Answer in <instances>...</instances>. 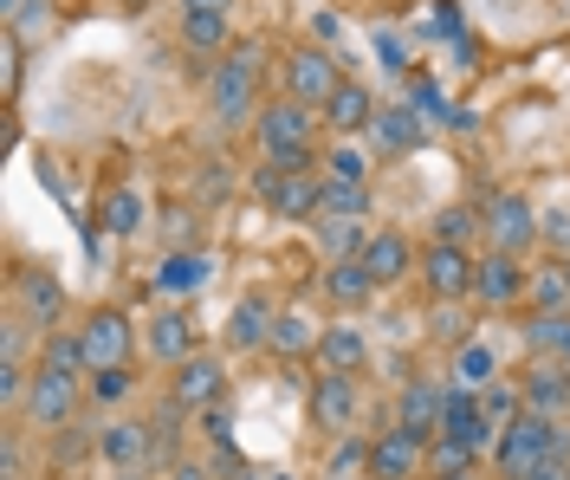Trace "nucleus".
<instances>
[{"instance_id":"nucleus-32","label":"nucleus","mask_w":570,"mask_h":480,"mask_svg":"<svg viewBox=\"0 0 570 480\" xmlns=\"http://www.w3.org/2000/svg\"><path fill=\"white\" fill-rule=\"evenodd\" d=\"M318 215H337V222H370V188L324 183V208H318Z\"/></svg>"},{"instance_id":"nucleus-28","label":"nucleus","mask_w":570,"mask_h":480,"mask_svg":"<svg viewBox=\"0 0 570 480\" xmlns=\"http://www.w3.org/2000/svg\"><path fill=\"white\" fill-rule=\"evenodd\" d=\"M454 376H461V390H487V383H499V357H493V344L466 337L461 357H454Z\"/></svg>"},{"instance_id":"nucleus-17","label":"nucleus","mask_w":570,"mask_h":480,"mask_svg":"<svg viewBox=\"0 0 570 480\" xmlns=\"http://www.w3.org/2000/svg\"><path fill=\"white\" fill-rule=\"evenodd\" d=\"M324 208V183L312 176V169H285L279 188H273V215L279 222H318Z\"/></svg>"},{"instance_id":"nucleus-27","label":"nucleus","mask_w":570,"mask_h":480,"mask_svg":"<svg viewBox=\"0 0 570 480\" xmlns=\"http://www.w3.org/2000/svg\"><path fill=\"white\" fill-rule=\"evenodd\" d=\"M525 344L538 357H551V364H570V312H538L525 325Z\"/></svg>"},{"instance_id":"nucleus-6","label":"nucleus","mask_w":570,"mask_h":480,"mask_svg":"<svg viewBox=\"0 0 570 480\" xmlns=\"http://www.w3.org/2000/svg\"><path fill=\"white\" fill-rule=\"evenodd\" d=\"M473 280H480V259L466 254V247H428L422 254V286L434 305H461V298H473Z\"/></svg>"},{"instance_id":"nucleus-45","label":"nucleus","mask_w":570,"mask_h":480,"mask_svg":"<svg viewBox=\"0 0 570 480\" xmlns=\"http://www.w3.org/2000/svg\"><path fill=\"white\" fill-rule=\"evenodd\" d=\"M351 468H370V448H363V442H337V454H331V474H351Z\"/></svg>"},{"instance_id":"nucleus-52","label":"nucleus","mask_w":570,"mask_h":480,"mask_svg":"<svg viewBox=\"0 0 570 480\" xmlns=\"http://www.w3.org/2000/svg\"><path fill=\"white\" fill-rule=\"evenodd\" d=\"M124 7H149V0H124Z\"/></svg>"},{"instance_id":"nucleus-49","label":"nucleus","mask_w":570,"mask_h":480,"mask_svg":"<svg viewBox=\"0 0 570 480\" xmlns=\"http://www.w3.org/2000/svg\"><path fill=\"white\" fill-rule=\"evenodd\" d=\"M181 13H227V0H181Z\"/></svg>"},{"instance_id":"nucleus-19","label":"nucleus","mask_w":570,"mask_h":480,"mask_svg":"<svg viewBox=\"0 0 570 480\" xmlns=\"http://www.w3.org/2000/svg\"><path fill=\"white\" fill-rule=\"evenodd\" d=\"M273 325H279V312L253 293V298L234 305V319H227V344H234V351H266V344H273Z\"/></svg>"},{"instance_id":"nucleus-10","label":"nucleus","mask_w":570,"mask_h":480,"mask_svg":"<svg viewBox=\"0 0 570 480\" xmlns=\"http://www.w3.org/2000/svg\"><path fill=\"white\" fill-rule=\"evenodd\" d=\"M78 415V376H59V370L39 364V376L27 383V422L33 429H66Z\"/></svg>"},{"instance_id":"nucleus-46","label":"nucleus","mask_w":570,"mask_h":480,"mask_svg":"<svg viewBox=\"0 0 570 480\" xmlns=\"http://www.w3.org/2000/svg\"><path fill=\"white\" fill-rule=\"evenodd\" d=\"M0 396H7V403H20V396H27V376H20L13 357H0Z\"/></svg>"},{"instance_id":"nucleus-24","label":"nucleus","mask_w":570,"mask_h":480,"mask_svg":"<svg viewBox=\"0 0 570 480\" xmlns=\"http://www.w3.org/2000/svg\"><path fill=\"white\" fill-rule=\"evenodd\" d=\"M363 266H370V280H376V286H395V280H409V241H402V234H370V247H363Z\"/></svg>"},{"instance_id":"nucleus-47","label":"nucleus","mask_w":570,"mask_h":480,"mask_svg":"<svg viewBox=\"0 0 570 480\" xmlns=\"http://www.w3.org/2000/svg\"><path fill=\"white\" fill-rule=\"evenodd\" d=\"M376 52H383V72L402 78V39H395V33H376Z\"/></svg>"},{"instance_id":"nucleus-2","label":"nucleus","mask_w":570,"mask_h":480,"mask_svg":"<svg viewBox=\"0 0 570 480\" xmlns=\"http://www.w3.org/2000/svg\"><path fill=\"white\" fill-rule=\"evenodd\" d=\"M318 124L324 117H312V105L273 98V105H259V117H253V137H259V149H266V163H279V169H312Z\"/></svg>"},{"instance_id":"nucleus-39","label":"nucleus","mask_w":570,"mask_h":480,"mask_svg":"<svg viewBox=\"0 0 570 480\" xmlns=\"http://www.w3.org/2000/svg\"><path fill=\"white\" fill-rule=\"evenodd\" d=\"M363 176H370V163H363V149L356 144H337L331 156H324V183H356L363 188Z\"/></svg>"},{"instance_id":"nucleus-21","label":"nucleus","mask_w":570,"mask_h":480,"mask_svg":"<svg viewBox=\"0 0 570 480\" xmlns=\"http://www.w3.org/2000/svg\"><path fill=\"white\" fill-rule=\"evenodd\" d=\"M370 293H376V280H370L363 254L356 259H331V266H324V298H331V305L356 312V305H370Z\"/></svg>"},{"instance_id":"nucleus-35","label":"nucleus","mask_w":570,"mask_h":480,"mask_svg":"<svg viewBox=\"0 0 570 480\" xmlns=\"http://www.w3.org/2000/svg\"><path fill=\"white\" fill-rule=\"evenodd\" d=\"M473 234H487V227H480V208H441V215H434V241H441V247H466Z\"/></svg>"},{"instance_id":"nucleus-53","label":"nucleus","mask_w":570,"mask_h":480,"mask_svg":"<svg viewBox=\"0 0 570 480\" xmlns=\"http://www.w3.org/2000/svg\"><path fill=\"white\" fill-rule=\"evenodd\" d=\"M564 273H570V259H564Z\"/></svg>"},{"instance_id":"nucleus-8","label":"nucleus","mask_w":570,"mask_h":480,"mask_svg":"<svg viewBox=\"0 0 570 480\" xmlns=\"http://www.w3.org/2000/svg\"><path fill=\"white\" fill-rule=\"evenodd\" d=\"M220 390H227V370L214 351H195L188 364H176V383H169V403L188 409V415H208L220 403Z\"/></svg>"},{"instance_id":"nucleus-30","label":"nucleus","mask_w":570,"mask_h":480,"mask_svg":"<svg viewBox=\"0 0 570 480\" xmlns=\"http://www.w3.org/2000/svg\"><path fill=\"white\" fill-rule=\"evenodd\" d=\"M318 241H324V254L331 259H356L363 247H370V234H363V222H337V215H318Z\"/></svg>"},{"instance_id":"nucleus-50","label":"nucleus","mask_w":570,"mask_h":480,"mask_svg":"<svg viewBox=\"0 0 570 480\" xmlns=\"http://www.w3.org/2000/svg\"><path fill=\"white\" fill-rule=\"evenodd\" d=\"M169 480H208V468H195V461H176V468H169Z\"/></svg>"},{"instance_id":"nucleus-4","label":"nucleus","mask_w":570,"mask_h":480,"mask_svg":"<svg viewBox=\"0 0 570 480\" xmlns=\"http://www.w3.org/2000/svg\"><path fill=\"white\" fill-rule=\"evenodd\" d=\"M480 227H487L493 254H519V259H525L538 247V227H544V215H538L519 188H499L493 202L480 208Z\"/></svg>"},{"instance_id":"nucleus-23","label":"nucleus","mask_w":570,"mask_h":480,"mask_svg":"<svg viewBox=\"0 0 570 480\" xmlns=\"http://www.w3.org/2000/svg\"><path fill=\"white\" fill-rule=\"evenodd\" d=\"M370 137L390 149V156H409V149H422V117L409 111V105H390V111H376Z\"/></svg>"},{"instance_id":"nucleus-3","label":"nucleus","mask_w":570,"mask_h":480,"mask_svg":"<svg viewBox=\"0 0 570 480\" xmlns=\"http://www.w3.org/2000/svg\"><path fill=\"white\" fill-rule=\"evenodd\" d=\"M551 442H558V422L551 415H512L505 429H499V442H493V468H499V480H525L551 454Z\"/></svg>"},{"instance_id":"nucleus-13","label":"nucleus","mask_w":570,"mask_h":480,"mask_svg":"<svg viewBox=\"0 0 570 480\" xmlns=\"http://www.w3.org/2000/svg\"><path fill=\"white\" fill-rule=\"evenodd\" d=\"M519 396L532 415H551V422H564L570 415V364H551V357H538L525 370V383H519Z\"/></svg>"},{"instance_id":"nucleus-44","label":"nucleus","mask_w":570,"mask_h":480,"mask_svg":"<svg viewBox=\"0 0 570 480\" xmlns=\"http://www.w3.org/2000/svg\"><path fill=\"white\" fill-rule=\"evenodd\" d=\"M91 396H98V403H124V396H130V370H98V376H91Z\"/></svg>"},{"instance_id":"nucleus-41","label":"nucleus","mask_w":570,"mask_h":480,"mask_svg":"<svg viewBox=\"0 0 570 480\" xmlns=\"http://www.w3.org/2000/svg\"><path fill=\"white\" fill-rule=\"evenodd\" d=\"M525 480H570V429H558V442H551V454L538 461Z\"/></svg>"},{"instance_id":"nucleus-33","label":"nucleus","mask_w":570,"mask_h":480,"mask_svg":"<svg viewBox=\"0 0 570 480\" xmlns=\"http://www.w3.org/2000/svg\"><path fill=\"white\" fill-rule=\"evenodd\" d=\"M181 39L195 52H227V13H181Z\"/></svg>"},{"instance_id":"nucleus-31","label":"nucleus","mask_w":570,"mask_h":480,"mask_svg":"<svg viewBox=\"0 0 570 480\" xmlns=\"http://www.w3.org/2000/svg\"><path fill=\"white\" fill-rule=\"evenodd\" d=\"M532 305H538V312H570V273H564V259L538 266V280H532Z\"/></svg>"},{"instance_id":"nucleus-1","label":"nucleus","mask_w":570,"mask_h":480,"mask_svg":"<svg viewBox=\"0 0 570 480\" xmlns=\"http://www.w3.org/2000/svg\"><path fill=\"white\" fill-rule=\"evenodd\" d=\"M259 66H266V52L240 39V46L220 52V66L208 72V111L220 130H240L247 117H259Z\"/></svg>"},{"instance_id":"nucleus-54","label":"nucleus","mask_w":570,"mask_h":480,"mask_svg":"<svg viewBox=\"0 0 570 480\" xmlns=\"http://www.w3.org/2000/svg\"><path fill=\"white\" fill-rule=\"evenodd\" d=\"M273 480H285V474H273Z\"/></svg>"},{"instance_id":"nucleus-5","label":"nucleus","mask_w":570,"mask_h":480,"mask_svg":"<svg viewBox=\"0 0 570 480\" xmlns=\"http://www.w3.org/2000/svg\"><path fill=\"white\" fill-rule=\"evenodd\" d=\"M337 85H344V72H337V59H331L324 46H298V52H285V98H292V105L324 111Z\"/></svg>"},{"instance_id":"nucleus-14","label":"nucleus","mask_w":570,"mask_h":480,"mask_svg":"<svg viewBox=\"0 0 570 480\" xmlns=\"http://www.w3.org/2000/svg\"><path fill=\"white\" fill-rule=\"evenodd\" d=\"M441 409H448V390H441V383H428V376H415V383L402 390V409H395V429H409V435H422V442H434V435H441Z\"/></svg>"},{"instance_id":"nucleus-15","label":"nucleus","mask_w":570,"mask_h":480,"mask_svg":"<svg viewBox=\"0 0 570 480\" xmlns=\"http://www.w3.org/2000/svg\"><path fill=\"white\" fill-rule=\"evenodd\" d=\"M98 454L110 468L137 474L142 461H156V435H149V422H110V429H98Z\"/></svg>"},{"instance_id":"nucleus-37","label":"nucleus","mask_w":570,"mask_h":480,"mask_svg":"<svg viewBox=\"0 0 570 480\" xmlns=\"http://www.w3.org/2000/svg\"><path fill=\"white\" fill-rule=\"evenodd\" d=\"M480 415H487L493 429H505L512 415H525V396H519L512 383H487V390H480Z\"/></svg>"},{"instance_id":"nucleus-26","label":"nucleus","mask_w":570,"mask_h":480,"mask_svg":"<svg viewBox=\"0 0 570 480\" xmlns=\"http://www.w3.org/2000/svg\"><path fill=\"white\" fill-rule=\"evenodd\" d=\"M98 222H105L110 241H130V234H142V222H149V208H142L137 188H110L105 208H98Z\"/></svg>"},{"instance_id":"nucleus-18","label":"nucleus","mask_w":570,"mask_h":480,"mask_svg":"<svg viewBox=\"0 0 570 480\" xmlns=\"http://www.w3.org/2000/svg\"><path fill=\"white\" fill-rule=\"evenodd\" d=\"M208 280H214V254H208V247H195V254H169V259H163L156 293H163V298H188V293H202Z\"/></svg>"},{"instance_id":"nucleus-11","label":"nucleus","mask_w":570,"mask_h":480,"mask_svg":"<svg viewBox=\"0 0 570 480\" xmlns=\"http://www.w3.org/2000/svg\"><path fill=\"white\" fill-rule=\"evenodd\" d=\"M525 293H532V273H525V259H519V254H487V259H480L473 298H480L487 312H505V305H519Z\"/></svg>"},{"instance_id":"nucleus-36","label":"nucleus","mask_w":570,"mask_h":480,"mask_svg":"<svg viewBox=\"0 0 570 480\" xmlns=\"http://www.w3.org/2000/svg\"><path fill=\"white\" fill-rule=\"evenodd\" d=\"M46 370H59V376H91V364H85V344H78V332L46 337Z\"/></svg>"},{"instance_id":"nucleus-40","label":"nucleus","mask_w":570,"mask_h":480,"mask_svg":"<svg viewBox=\"0 0 570 480\" xmlns=\"http://www.w3.org/2000/svg\"><path fill=\"white\" fill-rule=\"evenodd\" d=\"M402 105H409L415 117H434V124H448V130H454V105H441V91H434L428 78H415V85H409V98H402Z\"/></svg>"},{"instance_id":"nucleus-25","label":"nucleus","mask_w":570,"mask_h":480,"mask_svg":"<svg viewBox=\"0 0 570 480\" xmlns=\"http://www.w3.org/2000/svg\"><path fill=\"white\" fill-rule=\"evenodd\" d=\"M318 344H324V332L305 319V312H279V325H273V344H266V351L285 357V364H298V357H305V351H318Z\"/></svg>"},{"instance_id":"nucleus-48","label":"nucleus","mask_w":570,"mask_h":480,"mask_svg":"<svg viewBox=\"0 0 570 480\" xmlns=\"http://www.w3.org/2000/svg\"><path fill=\"white\" fill-rule=\"evenodd\" d=\"M0 474H7V480H20V448H13V442L0 448Z\"/></svg>"},{"instance_id":"nucleus-43","label":"nucleus","mask_w":570,"mask_h":480,"mask_svg":"<svg viewBox=\"0 0 570 480\" xmlns=\"http://www.w3.org/2000/svg\"><path fill=\"white\" fill-rule=\"evenodd\" d=\"M538 241H544L558 259H570V208H551V215H544V227H538Z\"/></svg>"},{"instance_id":"nucleus-51","label":"nucleus","mask_w":570,"mask_h":480,"mask_svg":"<svg viewBox=\"0 0 570 480\" xmlns=\"http://www.w3.org/2000/svg\"><path fill=\"white\" fill-rule=\"evenodd\" d=\"M441 480H473V468H466V474H441Z\"/></svg>"},{"instance_id":"nucleus-38","label":"nucleus","mask_w":570,"mask_h":480,"mask_svg":"<svg viewBox=\"0 0 570 480\" xmlns=\"http://www.w3.org/2000/svg\"><path fill=\"white\" fill-rule=\"evenodd\" d=\"M202 222H195V208H163V241H169V254H195L202 241Z\"/></svg>"},{"instance_id":"nucleus-9","label":"nucleus","mask_w":570,"mask_h":480,"mask_svg":"<svg viewBox=\"0 0 570 480\" xmlns=\"http://www.w3.org/2000/svg\"><path fill=\"white\" fill-rule=\"evenodd\" d=\"M305 409H312V429H324V435H344L356 422V376H344V370H324V376H312V396H305Z\"/></svg>"},{"instance_id":"nucleus-16","label":"nucleus","mask_w":570,"mask_h":480,"mask_svg":"<svg viewBox=\"0 0 570 480\" xmlns=\"http://www.w3.org/2000/svg\"><path fill=\"white\" fill-rule=\"evenodd\" d=\"M376 111H383V105L370 98V85H356V78H344V85L331 91V105H324L318 117L331 124V130H337V137H356V130H370V124H376Z\"/></svg>"},{"instance_id":"nucleus-12","label":"nucleus","mask_w":570,"mask_h":480,"mask_svg":"<svg viewBox=\"0 0 570 480\" xmlns=\"http://www.w3.org/2000/svg\"><path fill=\"white\" fill-rule=\"evenodd\" d=\"M370 480H428V442L390 429L383 442H370Z\"/></svg>"},{"instance_id":"nucleus-22","label":"nucleus","mask_w":570,"mask_h":480,"mask_svg":"<svg viewBox=\"0 0 570 480\" xmlns=\"http://www.w3.org/2000/svg\"><path fill=\"white\" fill-rule=\"evenodd\" d=\"M363 357H370V337H363V325H324V344H318V364L324 370H344V376H356V370H363Z\"/></svg>"},{"instance_id":"nucleus-34","label":"nucleus","mask_w":570,"mask_h":480,"mask_svg":"<svg viewBox=\"0 0 570 480\" xmlns=\"http://www.w3.org/2000/svg\"><path fill=\"white\" fill-rule=\"evenodd\" d=\"M473 461H480V454H473L466 442H454V435H434V442H428V480H441V474H466Z\"/></svg>"},{"instance_id":"nucleus-7","label":"nucleus","mask_w":570,"mask_h":480,"mask_svg":"<svg viewBox=\"0 0 570 480\" xmlns=\"http://www.w3.org/2000/svg\"><path fill=\"white\" fill-rule=\"evenodd\" d=\"M78 344H85L91 376H98V370H130V344H137V332H130L124 312H91V319L78 325Z\"/></svg>"},{"instance_id":"nucleus-42","label":"nucleus","mask_w":570,"mask_h":480,"mask_svg":"<svg viewBox=\"0 0 570 480\" xmlns=\"http://www.w3.org/2000/svg\"><path fill=\"white\" fill-rule=\"evenodd\" d=\"M39 27H52V0H27V7L7 20V33H13V39H33Z\"/></svg>"},{"instance_id":"nucleus-20","label":"nucleus","mask_w":570,"mask_h":480,"mask_svg":"<svg viewBox=\"0 0 570 480\" xmlns=\"http://www.w3.org/2000/svg\"><path fill=\"white\" fill-rule=\"evenodd\" d=\"M149 357H156V364H188V357H195V325L181 319L176 305L149 319Z\"/></svg>"},{"instance_id":"nucleus-29","label":"nucleus","mask_w":570,"mask_h":480,"mask_svg":"<svg viewBox=\"0 0 570 480\" xmlns=\"http://www.w3.org/2000/svg\"><path fill=\"white\" fill-rule=\"evenodd\" d=\"M20 298H27V312H33L39 325H52V319L66 312V286H59L52 273H27V280H20Z\"/></svg>"}]
</instances>
